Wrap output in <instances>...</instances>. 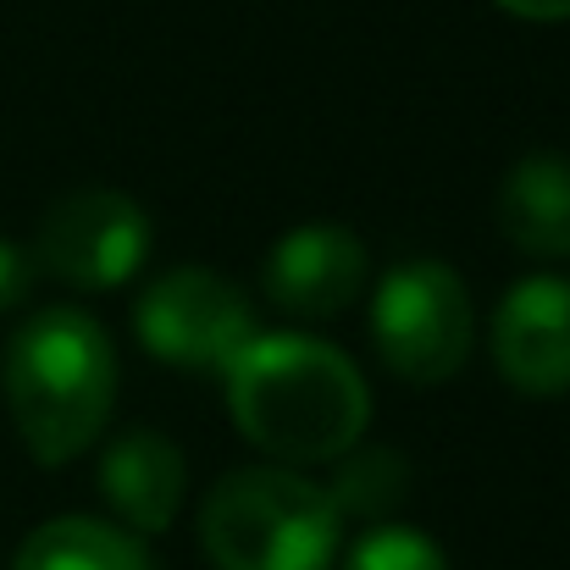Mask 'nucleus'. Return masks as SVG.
I'll return each mask as SVG.
<instances>
[{"mask_svg":"<svg viewBox=\"0 0 570 570\" xmlns=\"http://www.w3.org/2000/svg\"><path fill=\"white\" fill-rule=\"evenodd\" d=\"M499 227L532 261L570 255V161L566 156H527L510 167L499 189Z\"/></svg>","mask_w":570,"mask_h":570,"instance_id":"10","label":"nucleus"},{"mask_svg":"<svg viewBox=\"0 0 570 570\" xmlns=\"http://www.w3.org/2000/svg\"><path fill=\"white\" fill-rule=\"evenodd\" d=\"M366 283V244L338 222H305L266 255V294L277 311L305 322H333L355 305Z\"/></svg>","mask_w":570,"mask_h":570,"instance_id":"8","label":"nucleus"},{"mask_svg":"<svg viewBox=\"0 0 570 570\" xmlns=\"http://www.w3.org/2000/svg\"><path fill=\"white\" fill-rule=\"evenodd\" d=\"M338 465V476H333V488H327V499H333V510H338V521L344 515H382V510H393L399 499H404V482H410V471H404V460L393 454V449H350L344 460H333Z\"/></svg>","mask_w":570,"mask_h":570,"instance_id":"12","label":"nucleus"},{"mask_svg":"<svg viewBox=\"0 0 570 570\" xmlns=\"http://www.w3.org/2000/svg\"><path fill=\"white\" fill-rule=\"evenodd\" d=\"M28 288H33V261H28L17 244L0 238V316L17 311V305L28 299Z\"/></svg>","mask_w":570,"mask_h":570,"instance_id":"14","label":"nucleus"},{"mask_svg":"<svg viewBox=\"0 0 570 570\" xmlns=\"http://www.w3.org/2000/svg\"><path fill=\"white\" fill-rule=\"evenodd\" d=\"M493 6L510 17H527V22H566L570 17V0H493Z\"/></svg>","mask_w":570,"mask_h":570,"instance_id":"15","label":"nucleus"},{"mask_svg":"<svg viewBox=\"0 0 570 570\" xmlns=\"http://www.w3.org/2000/svg\"><path fill=\"white\" fill-rule=\"evenodd\" d=\"M11 570H150L145 538L95 515H61L22 538Z\"/></svg>","mask_w":570,"mask_h":570,"instance_id":"11","label":"nucleus"},{"mask_svg":"<svg viewBox=\"0 0 570 570\" xmlns=\"http://www.w3.org/2000/svg\"><path fill=\"white\" fill-rule=\"evenodd\" d=\"M100 493L134 538H156L178 521L189 493V465L173 438L128 432L100 454Z\"/></svg>","mask_w":570,"mask_h":570,"instance_id":"9","label":"nucleus"},{"mask_svg":"<svg viewBox=\"0 0 570 570\" xmlns=\"http://www.w3.org/2000/svg\"><path fill=\"white\" fill-rule=\"evenodd\" d=\"M6 410L39 465H67L111 421L117 350L89 311H39L6 344Z\"/></svg>","mask_w":570,"mask_h":570,"instance_id":"2","label":"nucleus"},{"mask_svg":"<svg viewBox=\"0 0 570 570\" xmlns=\"http://www.w3.org/2000/svg\"><path fill=\"white\" fill-rule=\"evenodd\" d=\"M476 338L471 288L449 261H404L377 283L372 344L382 366L404 382H449Z\"/></svg>","mask_w":570,"mask_h":570,"instance_id":"4","label":"nucleus"},{"mask_svg":"<svg viewBox=\"0 0 570 570\" xmlns=\"http://www.w3.org/2000/svg\"><path fill=\"white\" fill-rule=\"evenodd\" d=\"M493 366L532 399L570 387V277H521L493 316Z\"/></svg>","mask_w":570,"mask_h":570,"instance_id":"7","label":"nucleus"},{"mask_svg":"<svg viewBox=\"0 0 570 570\" xmlns=\"http://www.w3.org/2000/svg\"><path fill=\"white\" fill-rule=\"evenodd\" d=\"M344 570H449V566H443L432 538H421L410 527H377V532H366L350 549Z\"/></svg>","mask_w":570,"mask_h":570,"instance_id":"13","label":"nucleus"},{"mask_svg":"<svg viewBox=\"0 0 570 570\" xmlns=\"http://www.w3.org/2000/svg\"><path fill=\"white\" fill-rule=\"evenodd\" d=\"M145 255H150V222L117 189H78L56 199L33 244V266L89 294L128 283L145 266Z\"/></svg>","mask_w":570,"mask_h":570,"instance_id":"6","label":"nucleus"},{"mask_svg":"<svg viewBox=\"0 0 570 570\" xmlns=\"http://www.w3.org/2000/svg\"><path fill=\"white\" fill-rule=\"evenodd\" d=\"M134 333L156 361L178 372H227L238 350L255 338V316L249 299L222 272L178 266L145 288L134 311Z\"/></svg>","mask_w":570,"mask_h":570,"instance_id":"5","label":"nucleus"},{"mask_svg":"<svg viewBox=\"0 0 570 570\" xmlns=\"http://www.w3.org/2000/svg\"><path fill=\"white\" fill-rule=\"evenodd\" d=\"M338 527L322 482L288 465H249L205 493L199 549L216 570H333Z\"/></svg>","mask_w":570,"mask_h":570,"instance_id":"3","label":"nucleus"},{"mask_svg":"<svg viewBox=\"0 0 570 570\" xmlns=\"http://www.w3.org/2000/svg\"><path fill=\"white\" fill-rule=\"evenodd\" d=\"M227 377L233 426L277 465H333L372 421V393L355 361L305 333H255Z\"/></svg>","mask_w":570,"mask_h":570,"instance_id":"1","label":"nucleus"}]
</instances>
